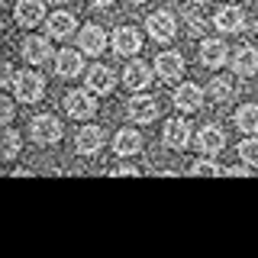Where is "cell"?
I'll use <instances>...</instances> for the list:
<instances>
[{"instance_id": "11", "label": "cell", "mask_w": 258, "mask_h": 258, "mask_svg": "<svg viewBox=\"0 0 258 258\" xmlns=\"http://www.w3.org/2000/svg\"><path fill=\"white\" fill-rule=\"evenodd\" d=\"M161 139H165L168 149L181 152V149H187V142H190V126L184 123V119H168V123H165V133H161Z\"/></svg>"}, {"instance_id": "4", "label": "cell", "mask_w": 258, "mask_h": 258, "mask_svg": "<svg viewBox=\"0 0 258 258\" xmlns=\"http://www.w3.org/2000/svg\"><path fill=\"white\" fill-rule=\"evenodd\" d=\"M174 107L181 110V113H197L200 107H204V87L184 81V84L174 91Z\"/></svg>"}, {"instance_id": "25", "label": "cell", "mask_w": 258, "mask_h": 258, "mask_svg": "<svg viewBox=\"0 0 258 258\" xmlns=\"http://www.w3.org/2000/svg\"><path fill=\"white\" fill-rule=\"evenodd\" d=\"M207 94L213 97L216 103H226V100H232V94H236V81H232V78H213Z\"/></svg>"}, {"instance_id": "30", "label": "cell", "mask_w": 258, "mask_h": 258, "mask_svg": "<svg viewBox=\"0 0 258 258\" xmlns=\"http://www.w3.org/2000/svg\"><path fill=\"white\" fill-rule=\"evenodd\" d=\"M13 81H16V71L10 68V64H4V68H0V84H4V87H13Z\"/></svg>"}, {"instance_id": "21", "label": "cell", "mask_w": 258, "mask_h": 258, "mask_svg": "<svg viewBox=\"0 0 258 258\" xmlns=\"http://www.w3.org/2000/svg\"><path fill=\"white\" fill-rule=\"evenodd\" d=\"M75 26H78V20L71 13H64V10H58V13H52L48 16V36L52 39H68L71 32H75Z\"/></svg>"}, {"instance_id": "17", "label": "cell", "mask_w": 258, "mask_h": 258, "mask_svg": "<svg viewBox=\"0 0 258 258\" xmlns=\"http://www.w3.org/2000/svg\"><path fill=\"white\" fill-rule=\"evenodd\" d=\"M155 75L161 81H177L184 75V58L177 52H161L155 58Z\"/></svg>"}, {"instance_id": "26", "label": "cell", "mask_w": 258, "mask_h": 258, "mask_svg": "<svg viewBox=\"0 0 258 258\" xmlns=\"http://www.w3.org/2000/svg\"><path fill=\"white\" fill-rule=\"evenodd\" d=\"M239 155L245 165H252L258 168V139H245V142H239Z\"/></svg>"}, {"instance_id": "14", "label": "cell", "mask_w": 258, "mask_h": 258, "mask_svg": "<svg viewBox=\"0 0 258 258\" xmlns=\"http://www.w3.org/2000/svg\"><path fill=\"white\" fill-rule=\"evenodd\" d=\"M229 58V48H226L223 39H204V45H200V64L204 68H220L226 64Z\"/></svg>"}, {"instance_id": "13", "label": "cell", "mask_w": 258, "mask_h": 258, "mask_svg": "<svg viewBox=\"0 0 258 258\" xmlns=\"http://www.w3.org/2000/svg\"><path fill=\"white\" fill-rule=\"evenodd\" d=\"M139 48H142V36L133 26H119L116 32H113V52L116 55H126L129 58V55H136Z\"/></svg>"}, {"instance_id": "7", "label": "cell", "mask_w": 258, "mask_h": 258, "mask_svg": "<svg viewBox=\"0 0 258 258\" xmlns=\"http://www.w3.org/2000/svg\"><path fill=\"white\" fill-rule=\"evenodd\" d=\"M75 149H78V155H97V152L103 149V129H100V126H84V129H78Z\"/></svg>"}, {"instance_id": "15", "label": "cell", "mask_w": 258, "mask_h": 258, "mask_svg": "<svg viewBox=\"0 0 258 258\" xmlns=\"http://www.w3.org/2000/svg\"><path fill=\"white\" fill-rule=\"evenodd\" d=\"M123 81H126L129 91H145V87L152 84V68L145 61L133 58V61L126 64V71H123Z\"/></svg>"}, {"instance_id": "35", "label": "cell", "mask_w": 258, "mask_h": 258, "mask_svg": "<svg viewBox=\"0 0 258 258\" xmlns=\"http://www.w3.org/2000/svg\"><path fill=\"white\" fill-rule=\"evenodd\" d=\"M129 4H145V0H129Z\"/></svg>"}, {"instance_id": "10", "label": "cell", "mask_w": 258, "mask_h": 258, "mask_svg": "<svg viewBox=\"0 0 258 258\" xmlns=\"http://www.w3.org/2000/svg\"><path fill=\"white\" fill-rule=\"evenodd\" d=\"M213 26L220 29V32H242L245 29V13L239 10V7H220L213 16Z\"/></svg>"}, {"instance_id": "27", "label": "cell", "mask_w": 258, "mask_h": 258, "mask_svg": "<svg viewBox=\"0 0 258 258\" xmlns=\"http://www.w3.org/2000/svg\"><path fill=\"white\" fill-rule=\"evenodd\" d=\"M190 174H226V168H220L216 161H210V155H207V158H200L197 165L190 168Z\"/></svg>"}, {"instance_id": "16", "label": "cell", "mask_w": 258, "mask_h": 258, "mask_svg": "<svg viewBox=\"0 0 258 258\" xmlns=\"http://www.w3.org/2000/svg\"><path fill=\"white\" fill-rule=\"evenodd\" d=\"M223 145H226V136H223V129L216 126V123H210V126H204L197 133L200 155H216V152H223Z\"/></svg>"}, {"instance_id": "3", "label": "cell", "mask_w": 258, "mask_h": 258, "mask_svg": "<svg viewBox=\"0 0 258 258\" xmlns=\"http://www.w3.org/2000/svg\"><path fill=\"white\" fill-rule=\"evenodd\" d=\"M145 26H149V36L155 39V42H171L174 32H177L174 13H168V10H155L149 20H145Z\"/></svg>"}, {"instance_id": "36", "label": "cell", "mask_w": 258, "mask_h": 258, "mask_svg": "<svg viewBox=\"0 0 258 258\" xmlns=\"http://www.w3.org/2000/svg\"><path fill=\"white\" fill-rule=\"evenodd\" d=\"M52 4H64V0H52Z\"/></svg>"}, {"instance_id": "28", "label": "cell", "mask_w": 258, "mask_h": 258, "mask_svg": "<svg viewBox=\"0 0 258 258\" xmlns=\"http://www.w3.org/2000/svg\"><path fill=\"white\" fill-rule=\"evenodd\" d=\"M10 119H13V100L10 97H0V123L10 126Z\"/></svg>"}, {"instance_id": "12", "label": "cell", "mask_w": 258, "mask_h": 258, "mask_svg": "<svg viewBox=\"0 0 258 258\" xmlns=\"http://www.w3.org/2000/svg\"><path fill=\"white\" fill-rule=\"evenodd\" d=\"M55 71H58L61 78H78L81 71H84V52H78V48H61L58 58H55Z\"/></svg>"}, {"instance_id": "31", "label": "cell", "mask_w": 258, "mask_h": 258, "mask_svg": "<svg viewBox=\"0 0 258 258\" xmlns=\"http://www.w3.org/2000/svg\"><path fill=\"white\" fill-rule=\"evenodd\" d=\"M252 171V165H232V168H226V174H248Z\"/></svg>"}, {"instance_id": "34", "label": "cell", "mask_w": 258, "mask_h": 258, "mask_svg": "<svg viewBox=\"0 0 258 258\" xmlns=\"http://www.w3.org/2000/svg\"><path fill=\"white\" fill-rule=\"evenodd\" d=\"M194 4H197V7H207V4H210V0H194Z\"/></svg>"}, {"instance_id": "33", "label": "cell", "mask_w": 258, "mask_h": 258, "mask_svg": "<svg viewBox=\"0 0 258 258\" xmlns=\"http://www.w3.org/2000/svg\"><path fill=\"white\" fill-rule=\"evenodd\" d=\"M94 4H97V7H110L113 0H94Z\"/></svg>"}, {"instance_id": "6", "label": "cell", "mask_w": 258, "mask_h": 258, "mask_svg": "<svg viewBox=\"0 0 258 258\" xmlns=\"http://www.w3.org/2000/svg\"><path fill=\"white\" fill-rule=\"evenodd\" d=\"M64 113L75 116V119H87V116L97 113V103H94V97L87 91H71L68 97H64Z\"/></svg>"}, {"instance_id": "8", "label": "cell", "mask_w": 258, "mask_h": 258, "mask_svg": "<svg viewBox=\"0 0 258 258\" xmlns=\"http://www.w3.org/2000/svg\"><path fill=\"white\" fill-rule=\"evenodd\" d=\"M232 71L239 78H252L258 75V48L255 45H242L232 52Z\"/></svg>"}, {"instance_id": "18", "label": "cell", "mask_w": 258, "mask_h": 258, "mask_svg": "<svg viewBox=\"0 0 258 258\" xmlns=\"http://www.w3.org/2000/svg\"><path fill=\"white\" fill-rule=\"evenodd\" d=\"M87 87H91L94 94H110L113 87H116L113 68H107V64H94V68L87 71Z\"/></svg>"}, {"instance_id": "19", "label": "cell", "mask_w": 258, "mask_h": 258, "mask_svg": "<svg viewBox=\"0 0 258 258\" xmlns=\"http://www.w3.org/2000/svg\"><path fill=\"white\" fill-rule=\"evenodd\" d=\"M13 16H16L20 26H36V23H42V16H45V4L42 0H20Z\"/></svg>"}, {"instance_id": "24", "label": "cell", "mask_w": 258, "mask_h": 258, "mask_svg": "<svg viewBox=\"0 0 258 258\" xmlns=\"http://www.w3.org/2000/svg\"><path fill=\"white\" fill-rule=\"evenodd\" d=\"M20 145H23L20 133L10 129V126H4V136H0V158H4V161H13L16 155H20Z\"/></svg>"}, {"instance_id": "20", "label": "cell", "mask_w": 258, "mask_h": 258, "mask_svg": "<svg viewBox=\"0 0 258 258\" xmlns=\"http://www.w3.org/2000/svg\"><path fill=\"white\" fill-rule=\"evenodd\" d=\"M48 52H52V45H48L45 36H26L23 39V58L26 61L42 64V61H48Z\"/></svg>"}, {"instance_id": "23", "label": "cell", "mask_w": 258, "mask_h": 258, "mask_svg": "<svg viewBox=\"0 0 258 258\" xmlns=\"http://www.w3.org/2000/svg\"><path fill=\"white\" fill-rule=\"evenodd\" d=\"M236 126L242 129V133H258V103H242V107L236 110Z\"/></svg>"}, {"instance_id": "29", "label": "cell", "mask_w": 258, "mask_h": 258, "mask_svg": "<svg viewBox=\"0 0 258 258\" xmlns=\"http://www.w3.org/2000/svg\"><path fill=\"white\" fill-rule=\"evenodd\" d=\"M204 26H207V20H204V16H197V13H187V29L194 32V36H200V32H204Z\"/></svg>"}, {"instance_id": "9", "label": "cell", "mask_w": 258, "mask_h": 258, "mask_svg": "<svg viewBox=\"0 0 258 258\" xmlns=\"http://www.w3.org/2000/svg\"><path fill=\"white\" fill-rule=\"evenodd\" d=\"M78 48L84 55H100L103 48H107V32L103 26H84L78 32Z\"/></svg>"}, {"instance_id": "2", "label": "cell", "mask_w": 258, "mask_h": 258, "mask_svg": "<svg viewBox=\"0 0 258 258\" xmlns=\"http://www.w3.org/2000/svg\"><path fill=\"white\" fill-rule=\"evenodd\" d=\"M29 133H32V142H39V145H55V142L61 139V123L52 116V113H42V116L32 119Z\"/></svg>"}, {"instance_id": "5", "label": "cell", "mask_w": 258, "mask_h": 258, "mask_svg": "<svg viewBox=\"0 0 258 258\" xmlns=\"http://www.w3.org/2000/svg\"><path fill=\"white\" fill-rule=\"evenodd\" d=\"M155 116H158V103H155V97H149V94H139V97H133L129 100V119L133 123H155Z\"/></svg>"}, {"instance_id": "1", "label": "cell", "mask_w": 258, "mask_h": 258, "mask_svg": "<svg viewBox=\"0 0 258 258\" xmlns=\"http://www.w3.org/2000/svg\"><path fill=\"white\" fill-rule=\"evenodd\" d=\"M13 91L23 103H36V100H42V94H45V78L39 75V71H16Z\"/></svg>"}, {"instance_id": "32", "label": "cell", "mask_w": 258, "mask_h": 258, "mask_svg": "<svg viewBox=\"0 0 258 258\" xmlns=\"http://www.w3.org/2000/svg\"><path fill=\"white\" fill-rule=\"evenodd\" d=\"M116 174H139V168H136V165H119Z\"/></svg>"}, {"instance_id": "22", "label": "cell", "mask_w": 258, "mask_h": 258, "mask_svg": "<svg viewBox=\"0 0 258 258\" xmlns=\"http://www.w3.org/2000/svg\"><path fill=\"white\" fill-rule=\"evenodd\" d=\"M113 149H116V155H136V152L142 149L139 129H119L116 139H113Z\"/></svg>"}]
</instances>
